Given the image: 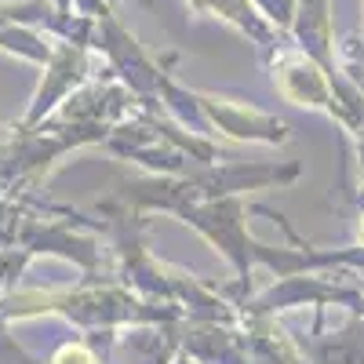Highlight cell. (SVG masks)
<instances>
[{
	"label": "cell",
	"mask_w": 364,
	"mask_h": 364,
	"mask_svg": "<svg viewBox=\"0 0 364 364\" xmlns=\"http://www.w3.org/2000/svg\"><path fill=\"white\" fill-rule=\"evenodd\" d=\"M51 364H95V357H91L84 346H63Z\"/></svg>",
	"instance_id": "obj_1"
}]
</instances>
